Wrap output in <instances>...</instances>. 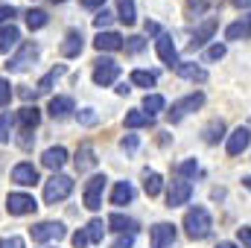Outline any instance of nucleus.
I'll return each mask as SVG.
<instances>
[{"label": "nucleus", "mask_w": 251, "mask_h": 248, "mask_svg": "<svg viewBox=\"0 0 251 248\" xmlns=\"http://www.w3.org/2000/svg\"><path fill=\"white\" fill-rule=\"evenodd\" d=\"M184 228H187L190 240H207L210 228H213V219L204 207H190L187 216H184Z\"/></svg>", "instance_id": "obj_1"}, {"label": "nucleus", "mask_w": 251, "mask_h": 248, "mask_svg": "<svg viewBox=\"0 0 251 248\" xmlns=\"http://www.w3.org/2000/svg\"><path fill=\"white\" fill-rule=\"evenodd\" d=\"M73 190V181L67 175H53L47 184H44V201L47 204H56V201H64Z\"/></svg>", "instance_id": "obj_2"}, {"label": "nucleus", "mask_w": 251, "mask_h": 248, "mask_svg": "<svg viewBox=\"0 0 251 248\" xmlns=\"http://www.w3.org/2000/svg\"><path fill=\"white\" fill-rule=\"evenodd\" d=\"M38 207V201L29 196V193H9V198H6V210L12 213V216H26V213H32Z\"/></svg>", "instance_id": "obj_3"}, {"label": "nucleus", "mask_w": 251, "mask_h": 248, "mask_svg": "<svg viewBox=\"0 0 251 248\" xmlns=\"http://www.w3.org/2000/svg\"><path fill=\"white\" fill-rule=\"evenodd\" d=\"M94 64H97V67H94V82L102 85V88L111 85V82L120 76V64L114 62V59H97Z\"/></svg>", "instance_id": "obj_4"}, {"label": "nucleus", "mask_w": 251, "mask_h": 248, "mask_svg": "<svg viewBox=\"0 0 251 248\" xmlns=\"http://www.w3.org/2000/svg\"><path fill=\"white\" fill-rule=\"evenodd\" d=\"M29 234L35 243H50V240H62L67 231L62 222H38L35 228H29Z\"/></svg>", "instance_id": "obj_5"}, {"label": "nucleus", "mask_w": 251, "mask_h": 248, "mask_svg": "<svg viewBox=\"0 0 251 248\" xmlns=\"http://www.w3.org/2000/svg\"><path fill=\"white\" fill-rule=\"evenodd\" d=\"M105 175H94L88 184H85V207L88 210H100L102 204V190H105Z\"/></svg>", "instance_id": "obj_6"}, {"label": "nucleus", "mask_w": 251, "mask_h": 248, "mask_svg": "<svg viewBox=\"0 0 251 248\" xmlns=\"http://www.w3.org/2000/svg\"><path fill=\"white\" fill-rule=\"evenodd\" d=\"M35 59H38V44H24V47L18 50V56H12V59H9L6 67H9L12 73H24V70L35 62Z\"/></svg>", "instance_id": "obj_7"}, {"label": "nucleus", "mask_w": 251, "mask_h": 248, "mask_svg": "<svg viewBox=\"0 0 251 248\" xmlns=\"http://www.w3.org/2000/svg\"><path fill=\"white\" fill-rule=\"evenodd\" d=\"M201 105H204V97H201V94H190V97H184V99H178V102L170 108V123H178L184 114L201 108Z\"/></svg>", "instance_id": "obj_8"}, {"label": "nucleus", "mask_w": 251, "mask_h": 248, "mask_svg": "<svg viewBox=\"0 0 251 248\" xmlns=\"http://www.w3.org/2000/svg\"><path fill=\"white\" fill-rule=\"evenodd\" d=\"M149 243H152V248H170L176 243V228L170 222H158L149 231Z\"/></svg>", "instance_id": "obj_9"}, {"label": "nucleus", "mask_w": 251, "mask_h": 248, "mask_svg": "<svg viewBox=\"0 0 251 248\" xmlns=\"http://www.w3.org/2000/svg\"><path fill=\"white\" fill-rule=\"evenodd\" d=\"M190 196H193V184L190 181H173V187H170V193H167V204L170 207H181V204H187Z\"/></svg>", "instance_id": "obj_10"}, {"label": "nucleus", "mask_w": 251, "mask_h": 248, "mask_svg": "<svg viewBox=\"0 0 251 248\" xmlns=\"http://www.w3.org/2000/svg\"><path fill=\"white\" fill-rule=\"evenodd\" d=\"M216 26H219V21H216V18H207L204 24H199V26H196V32H193V41H190V50H199L201 44H207V41L213 38V32H216Z\"/></svg>", "instance_id": "obj_11"}, {"label": "nucleus", "mask_w": 251, "mask_h": 248, "mask_svg": "<svg viewBox=\"0 0 251 248\" xmlns=\"http://www.w3.org/2000/svg\"><path fill=\"white\" fill-rule=\"evenodd\" d=\"M12 181L15 184H21V187H32V184H38V170L32 167V164H18L15 170H12Z\"/></svg>", "instance_id": "obj_12"}, {"label": "nucleus", "mask_w": 251, "mask_h": 248, "mask_svg": "<svg viewBox=\"0 0 251 248\" xmlns=\"http://www.w3.org/2000/svg\"><path fill=\"white\" fill-rule=\"evenodd\" d=\"M155 50H158V56H161V62L164 64H173V67L178 64V50H176V44H173L170 35H158Z\"/></svg>", "instance_id": "obj_13"}, {"label": "nucleus", "mask_w": 251, "mask_h": 248, "mask_svg": "<svg viewBox=\"0 0 251 248\" xmlns=\"http://www.w3.org/2000/svg\"><path fill=\"white\" fill-rule=\"evenodd\" d=\"M82 47H85V38H82V32H79V29H70V32L64 35L62 56H64V59H76V56L82 53Z\"/></svg>", "instance_id": "obj_14"}, {"label": "nucleus", "mask_w": 251, "mask_h": 248, "mask_svg": "<svg viewBox=\"0 0 251 248\" xmlns=\"http://www.w3.org/2000/svg\"><path fill=\"white\" fill-rule=\"evenodd\" d=\"M251 143V131L249 128H234L231 131V137H228V155H240V152H246Z\"/></svg>", "instance_id": "obj_15"}, {"label": "nucleus", "mask_w": 251, "mask_h": 248, "mask_svg": "<svg viewBox=\"0 0 251 248\" xmlns=\"http://www.w3.org/2000/svg\"><path fill=\"white\" fill-rule=\"evenodd\" d=\"M176 73L181 79H190V82H204L207 79V70L199 67V64H193V62H178L176 64Z\"/></svg>", "instance_id": "obj_16"}, {"label": "nucleus", "mask_w": 251, "mask_h": 248, "mask_svg": "<svg viewBox=\"0 0 251 248\" xmlns=\"http://www.w3.org/2000/svg\"><path fill=\"white\" fill-rule=\"evenodd\" d=\"M94 167H97L94 146H91V143H82L79 152H76V170H79V173H88V170H94Z\"/></svg>", "instance_id": "obj_17"}, {"label": "nucleus", "mask_w": 251, "mask_h": 248, "mask_svg": "<svg viewBox=\"0 0 251 248\" xmlns=\"http://www.w3.org/2000/svg\"><path fill=\"white\" fill-rule=\"evenodd\" d=\"M94 47H97L100 53H102V50L111 53V50H120V47H123V38H120L117 32H100L97 41H94Z\"/></svg>", "instance_id": "obj_18"}, {"label": "nucleus", "mask_w": 251, "mask_h": 248, "mask_svg": "<svg viewBox=\"0 0 251 248\" xmlns=\"http://www.w3.org/2000/svg\"><path fill=\"white\" fill-rule=\"evenodd\" d=\"M64 161H67V149H64V146H50V149L44 152V158H41V164H44L47 170H59Z\"/></svg>", "instance_id": "obj_19"}, {"label": "nucleus", "mask_w": 251, "mask_h": 248, "mask_svg": "<svg viewBox=\"0 0 251 248\" xmlns=\"http://www.w3.org/2000/svg\"><path fill=\"white\" fill-rule=\"evenodd\" d=\"M18 41H21V32H18V26H15V24L0 26V53H9Z\"/></svg>", "instance_id": "obj_20"}, {"label": "nucleus", "mask_w": 251, "mask_h": 248, "mask_svg": "<svg viewBox=\"0 0 251 248\" xmlns=\"http://www.w3.org/2000/svg\"><path fill=\"white\" fill-rule=\"evenodd\" d=\"M134 198V187L128 184V181H117L114 187V193H111V204H117V207H123Z\"/></svg>", "instance_id": "obj_21"}, {"label": "nucleus", "mask_w": 251, "mask_h": 248, "mask_svg": "<svg viewBox=\"0 0 251 248\" xmlns=\"http://www.w3.org/2000/svg\"><path fill=\"white\" fill-rule=\"evenodd\" d=\"M18 123L24 125V131H29V128H35V125L41 123V111H38L35 105H32V108L26 105V108H21V111H18Z\"/></svg>", "instance_id": "obj_22"}, {"label": "nucleus", "mask_w": 251, "mask_h": 248, "mask_svg": "<svg viewBox=\"0 0 251 248\" xmlns=\"http://www.w3.org/2000/svg\"><path fill=\"white\" fill-rule=\"evenodd\" d=\"M108 225H111L114 231H120V234H134V231H137V222L128 219V216H123V213H111V216H108Z\"/></svg>", "instance_id": "obj_23"}, {"label": "nucleus", "mask_w": 251, "mask_h": 248, "mask_svg": "<svg viewBox=\"0 0 251 248\" xmlns=\"http://www.w3.org/2000/svg\"><path fill=\"white\" fill-rule=\"evenodd\" d=\"M249 35H251V18L237 21V24H231V26L225 29V38H228V41H240V38H249Z\"/></svg>", "instance_id": "obj_24"}, {"label": "nucleus", "mask_w": 251, "mask_h": 248, "mask_svg": "<svg viewBox=\"0 0 251 248\" xmlns=\"http://www.w3.org/2000/svg\"><path fill=\"white\" fill-rule=\"evenodd\" d=\"M62 76H64V64H56V67H53V70H50V73L38 82V88H35V91H38V94H47V91H50V88H53Z\"/></svg>", "instance_id": "obj_25"}, {"label": "nucleus", "mask_w": 251, "mask_h": 248, "mask_svg": "<svg viewBox=\"0 0 251 248\" xmlns=\"http://www.w3.org/2000/svg\"><path fill=\"white\" fill-rule=\"evenodd\" d=\"M73 111V99L70 97H53L50 99V114L53 117H64V114H70Z\"/></svg>", "instance_id": "obj_26"}, {"label": "nucleus", "mask_w": 251, "mask_h": 248, "mask_svg": "<svg viewBox=\"0 0 251 248\" xmlns=\"http://www.w3.org/2000/svg\"><path fill=\"white\" fill-rule=\"evenodd\" d=\"M164 97L161 94H146V99H143V114H149V117H155L158 111H164Z\"/></svg>", "instance_id": "obj_27"}, {"label": "nucleus", "mask_w": 251, "mask_h": 248, "mask_svg": "<svg viewBox=\"0 0 251 248\" xmlns=\"http://www.w3.org/2000/svg\"><path fill=\"white\" fill-rule=\"evenodd\" d=\"M105 225H108V222H102V219H91V222L85 225V234H88V243H100V240L105 237Z\"/></svg>", "instance_id": "obj_28"}, {"label": "nucleus", "mask_w": 251, "mask_h": 248, "mask_svg": "<svg viewBox=\"0 0 251 248\" xmlns=\"http://www.w3.org/2000/svg\"><path fill=\"white\" fill-rule=\"evenodd\" d=\"M117 12H120V21L123 24H134L137 15H134V0H117Z\"/></svg>", "instance_id": "obj_29"}, {"label": "nucleus", "mask_w": 251, "mask_h": 248, "mask_svg": "<svg viewBox=\"0 0 251 248\" xmlns=\"http://www.w3.org/2000/svg\"><path fill=\"white\" fill-rule=\"evenodd\" d=\"M126 125L128 128H143V125H152V117L143 114V111H128L126 114Z\"/></svg>", "instance_id": "obj_30"}, {"label": "nucleus", "mask_w": 251, "mask_h": 248, "mask_svg": "<svg viewBox=\"0 0 251 248\" xmlns=\"http://www.w3.org/2000/svg\"><path fill=\"white\" fill-rule=\"evenodd\" d=\"M26 24H29V29L47 26V12H44V9H29V12H26Z\"/></svg>", "instance_id": "obj_31"}, {"label": "nucleus", "mask_w": 251, "mask_h": 248, "mask_svg": "<svg viewBox=\"0 0 251 248\" xmlns=\"http://www.w3.org/2000/svg\"><path fill=\"white\" fill-rule=\"evenodd\" d=\"M155 79H158V76H155L152 70H134V73H131V82H134L137 88H152Z\"/></svg>", "instance_id": "obj_32"}, {"label": "nucleus", "mask_w": 251, "mask_h": 248, "mask_svg": "<svg viewBox=\"0 0 251 248\" xmlns=\"http://www.w3.org/2000/svg\"><path fill=\"white\" fill-rule=\"evenodd\" d=\"M161 187H164V181H161L158 173H146V178H143V190H146V196H158Z\"/></svg>", "instance_id": "obj_33"}, {"label": "nucleus", "mask_w": 251, "mask_h": 248, "mask_svg": "<svg viewBox=\"0 0 251 248\" xmlns=\"http://www.w3.org/2000/svg\"><path fill=\"white\" fill-rule=\"evenodd\" d=\"M222 131H225L222 120H213V123L207 125V131H204V140H207V143H216V140L222 137Z\"/></svg>", "instance_id": "obj_34"}, {"label": "nucleus", "mask_w": 251, "mask_h": 248, "mask_svg": "<svg viewBox=\"0 0 251 248\" xmlns=\"http://www.w3.org/2000/svg\"><path fill=\"white\" fill-rule=\"evenodd\" d=\"M176 173H178L181 178L196 175V173H199V164H196V158H190V161H184V164H178V167H176Z\"/></svg>", "instance_id": "obj_35"}, {"label": "nucleus", "mask_w": 251, "mask_h": 248, "mask_svg": "<svg viewBox=\"0 0 251 248\" xmlns=\"http://www.w3.org/2000/svg\"><path fill=\"white\" fill-rule=\"evenodd\" d=\"M79 123L82 125H97L100 123V114H97L94 108H82V111H79Z\"/></svg>", "instance_id": "obj_36"}, {"label": "nucleus", "mask_w": 251, "mask_h": 248, "mask_svg": "<svg viewBox=\"0 0 251 248\" xmlns=\"http://www.w3.org/2000/svg\"><path fill=\"white\" fill-rule=\"evenodd\" d=\"M12 134V117L9 114H0V143H6Z\"/></svg>", "instance_id": "obj_37"}, {"label": "nucleus", "mask_w": 251, "mask_h": 248, "mask_svg": "<svg viewBox=\"0 0 251 248\" xmlns=\"http://www.w3.org/2000/svg\"><path fill=\"white\" fill-rule=\"evenodd\" d=\"M111 18H114L111 12H105V9H100V12H97V18H94V26H97V29L102 32V29H105V26L111 24Z\"/></svg>", "instance_id": "obj_38"}, {"label": "nucleus", "mask_w": 251, "mask_h": 248, "mask_svg": "<svg viewBox=\"0 0 251 248\" xmlns=\"http://www.w3.org/2000/svg\"><path fill=\"white\" fill-rule=\"evenodd\" d=\"M207 9V0H187V15L193 18V15H201Z\"/></svg>", "instance_id": "obj_39"}, {"label": "nucleus", "mask_w": 251, "mask_h": 248, "mask_svg": "<svg viewBox=\"0 0 251 248\" xmlns=\"http://www.w3.org/2000/svg\"><path fill=\"white\" fill-rule=\"evenodd\" d=\"M9 99H12V85L6 79H0V105H6Z\"/></svg>", "instance_id": "obj_40"}, {"label": "nucleus", "mask_w": 251, "mask_h": 248, "mask_svg": "<svg viewBox=\"0 0 251 248\" xmlns=\"http://www.w3.org/2000/svg\"><path fill=\"white\" fill-rule=\"evenodd\" d=\"M126 50H128V53H140V50H143V38H140V35H134V38H128V44H126Z\"/></svg>", "instance_id": "obj_41"}, {"label": "nucleus", "mask_w": 251, "mask_h": 248, "mask_svg": "<svg viewBox=\"0 0 251 248\" xmlns=\"http://www.w3.org/2000/svg\"><path fill=\"white\" fill-rule=\"evenodd\" d=\"M120 146H123V152H134V149H137V134L123 137V143H120Z\"/></svg>", "instance_id": "obj_42"}, {"label": "nucleus", "mask_w": 251, "mask_h": 248, "mask_svg": "<svg viewBox=\"0 0 251 248\" xmlns=\"http://www.w3.org/2000/svg\"><path fill=\"white\" fill-rule=\"evenodd\" d=\"M0 248H24L21 237H9V240H0Z\"/></svg>", "instance_id": "obj_43"}, {"label": "nucleus", "mask_w": 251, "mask_h": 248, "mask_svg": "<svg viewBox=\"0 0 251 248\" xmlns=\"http://www.w3.org/2000/svg\"><path fill=\"white\" fill-rule=\"evenodd\" d=\"M131 243H134V234H123V237H120L111 248H131Z\"/></svg>", "instance_id": "obj_44"}, {"label": "nucleus", "mask_w": 251, "mask_h": 248, "mask_svg": "<svg viewBox=\"0 0 251 248\" xmlns=\"http://www.w3.org/2000/svg\"><path fill=\"white\" fill-rule=\"evenodd\" d=\"M222 56H225V44H213L207 50V59H222Z\"/></svg>", "instance_id": "obj_45"}, {"label": "nucleus", "mask_w": 251, "mask_h": 248, "mask_svg": "<svg viewBox=\"0 0 251 248\" xmlns=\"http://www.w3.org/2000/svg\"><path fill=\"white\" fill-rule=\"evenodd\" d=\"M73 246L85 248V246H88V234H85V231H76V234H73Z\"/></svg>", "instance_id": "obj_46"}, {"label": "nucleus", "mask_w": 251, "mask_h": 248, "mask_svg": "<svg viewBox=\"0 0 251 248\" xmlns=\"http://www.w3.org/2000/svg\"><path fill=\"white\" fill-rule=\"evenodd\" d=\"M15 18V6H0V24Z\"/></svg>", "instance_id": "obj_47"}, {"label": "nucleus", "mask_w": 251, "mask_h": 248, "mask_svg": "<svg viewBox=\"0 0 251 248\" xmlns=\"http://www.w3.org/2000/svg\"><path fill=\"white\" fill-rule=\"evenodd\" d=\"M240 243L246 248H251V228H240Z\"/></svg>", "instance_id": "obj_48"}, {"label": "nucleus", "mask_w": 251, "mask_h": 248, "mask_svg": "<svg viewBox=\"0 0 251 248\" xmlns=\"http://www.w3.org/2000/svg\"><path fill=\"white\" fill-rule=\"evenodd\" d=\"M143 29H146V35H161V26H158L155 21H146V26H143Z\"/></svg>", "instance_id": "obj_49"}, {"label": "nucleus", "mask_w": 251, "mask_h": 248, "mask_svg": "<svg viewBox=\"0 0 251 248\" xmlns=\"http://www.w3.org/2000/svg\"><path fill=\"white\" fill-rule=\"evenodd\" d=\"M102 3H105V0H82V6H85V9H100Z\"/></svg>", "instance_id": "obj_50"}, {"label": "nucleus", "mask_w": 251, "mask_h": 248, "mask_svg": "<svg viewBox=\"0 0 251 248\" xmlns=\"http://www.w3.org/2000/svg\"><path fill=\"white\" fill-rule=\"evenodd\" d=\"M35 94H38V91H32V88H24V91H21V97H24V99H32Z\"/></svg>", "instance_id": "obj_51"}, {"label": "nucleus", "mask_w": 251, "mask_h": 248, "mask_svg": "<svg viewBox=\"0 0 251 248\" xmlns=\"http://www.w3.org/2000/svg\"><path fill=\"white\" fill-rule=\"evenodd\" d=\"M234 6H240V9H251V0H234Z\"/></svg>", "instance_id": "obj_52"}, {"label": "nucleus", "mask_w": 251, "mask_h": 248, "mask_svg": "<svg viewBox=\"0 0 251 248\" xmlns=\"http://www.w3.org/2000/svg\"><path fill=\"white\" fill-rule=\"evenodd\" d=\"M216 248H237V246H234V243H219Z\"/></svg>", "instance_id": "obj_53"}, {"label": "nucleus", "mask_w": 251, "mask_h": 248, "mask_svg": "<svg viewBox=\"0 0 251 248\" xmlns=\"http://www.w3.org/2000/svg\"><path fill=\"white\" fill-rule=\"evenodd\" d=\"M243 184H246V187L251 190V175H249V178H243Z\"/></svg>", "instance_id": "obj_54"}, {"label": "nucleus", "mask_w": 251, "mask_h": 248, "mask_svg": "<svg viewBox=\"0 0 251 248\" xmlns=\"http://www.w3.org/2000/svg\"><path fill=\"white\" fill-rule=\"evenodd\" d=\"M53 3H62V0H53Z\"/></svg>", "instance_id": "obj_55"}]
</instances>
